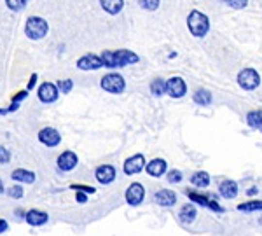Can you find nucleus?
Wrapping results in <instances>:
<instances>
[{
	"mask_svg": "<svg viewBox=\"0 0 262 236\" xmlns=\"http://www.w3.org/2000/svg\"><path fill=\"white\" fill-rule=\"evenodd\" d=\"M101 61H103V67H107V68H122L126 65L138 63L140 58L133 51L119 49V51H103L101 52Z\"/></svg>",
	"mask_w": 262,
	"mask_h": 236,
	"instance_id": "nucleus-1",
	"label": "nucleus"
},
{
	"mask_svg": "<svg viewBox=\"0 0 262 236\" xmlns=\"http://www.w3.org/2000/svg\"><path fill=\"white\" fill-rule=\"evenodd\" d=\"M48 30H49V25L44 17L32 16V17H28L25 23V34H26V37L32 40L44 39V37L48 35Z\"/></svg>",
	"mask_w": 262,
	"mask_h": 236,
	"instance_id": "nucleus-2",
	"label": "nucleus"
},
{
	"mask_svg": "<svg viewBox=\"0 0 262 236\" xmlns=\"http://www.w3.org/2000/svg\"><path fill=\"white\" fill-rule=\"evenodd\" d=\"M187 26H189V32H191L194 37H205L210 30V21L205 14L194 9V11L189 13Z\"/></svg>",
	"mask_w": 262,
	"mask_h": 236,
	"instance_id": "nucleus-3",
	"label": "nucleus"
},
{
	"mask_svg": "<svg viewBox=\"0 0 262 236\" xmlns=\"http://www.w3.org/2000/svg\"><path fill=\"white\" fill-rule=\"evenodd\" d=\"M100 86H101V89H105L107 93L121 95V93L126 89V81H124V77L119 74H107L101 77Z\"/></svg>",
	"mask_w": 262,
	"mask_h": 236,
	"instance_id": "nucleus-4",
	"label": "nucleus"
},
{
	"mask_svg": "<svg viewBox=\"0 0 262 236\" xmlns=\"http://www.w3.org/2000/svg\"><path fill=\"white\" fill-rule=\"evenodd\" d=\"M238 84H240V87L245 89V91H253L261 84V75L257 74V70L243 68L238 74Z\"/></svg>",
	"mask_w": 262,
	"mask_h": 236,
	"instance_id": "nucleus-5",
	"label": "nucleus"
},
{
	"mask_svg": "<svg viewBox=\"0 0 262 236\" xmlns=\"http://www.w3.org/2000/svg\"><path fill=\"white\" fill-rule=\"evenodd\" d=\"M185 196H187L192 203L205 206V208H210L212 212H217V214H224V212H226V210H224V206L218 205L217 201H213L212 198L205 196V194H199V192H196V191H189V189H187V191H185Z\"/></svg>",
	"mask_w": 262,
	"mask_h": 236,
	"instance_id": "nucleus-6",
	"label": "nucleus"
},
{
	"mask_svg": "<svg viewBox=\"0 0 262 236\" xmlns=\"http://www.w3.org/2000/svg\"><path fill=\"white\" fill-rule=\"evenodd\" d=\"M124 198H126V203L130 206L142 205V201H144V198H145L144 185H142L140 182H133L130 187L126 189V192H124Z\"/></svg>",
	"mask_w": 262,
	"mask_h": 236,
	"instance_id": "nucleus-7",
	"label": "nucleus"
},
{
	"mask_svg": "<svg viewBox=\"0 0 262 236\" xmlns=\"http://www.w3.org/2000/svg\"><path fill=\"white\" fill-rule=\"evenodd\" d=\"M37 96H39V100L42 103H54L58 100V96H60V89H58L56 84L44 83L37 89Z\"/></svg>",
	"mask_w": 262,
	"mask_h": 236,
	"instance_id": "nucleus-8",
	"label": "nucleus"
},
{
	"mask_svg": "<svg viewBox=\"0 0 262 236\" xmlns=\"http://www.w3.org/2000/svg\"><path fill=\"white\" fill-rule=\"evenodd\" d=\"M37 138H39V142L42 145H46V147L52 149L56 147V145H60L61 142V135L60 131L54 130V128H42V130L39 131V135H37Z\"/></svg>",
	"mask_w": 262,
	"mask_h": 236,
	"instance_id": "nucleus-9",
	"label": "nucleus"
},
{
	"mask_svg": "<svg viewBox=\"0 0 262 236\" xmlns=\"http://www.w3.org/2000/svg\"><path fill=\"white\" fill-rule=\"evenodd\" d=\"M145 166H147V163H145L144 154H135V156L128 157L126 161H124L122 170H124L126 175H136L142 170H145Z\"/></svg>",
	"mask_w": 262,
	"mask_h": 236,
	"instance_id": "nucleus-10",
	"label": "nucleus"
},
{
	"mask_svg": "<svg viewBox=\"0 0 262 236\" xmlns=\"http://www.w3.org/2000/svg\"><path fill=\"white\" fill-rule=\"evenodd\" d=\"M166 84H168V95L171 98H182L187 93V84L182 77H171L166 81Z\"/></svg>",
	"mask_w": 262,
	"mask_h": 236,
	"instance_id": "nucleus-11",
	"label": "nucleus"
},
{
	"mask_svg": "<svg viewBox=\"0 0 262 236\" xmlns=\"http://www.w3.org/2000/svg\"><path fill=\"white\" fill-rule=\"evenodd\" d=\"M79 163V157L75 152H72V151H65V152H61L60 156H58L56 159V165L58 168H60L61 171H72L77 166Z\"/></svg>",
	"mask_w": 262,
	"mask_h": 236,
	"instance_id": "nucleus-12",
	"label": "nucleus"
},
{
	"mask_svg": "<svg viewBox=\"0 0 262 236\" xmlns=\"http://www.w3.org/2000/svg\"><path fill=\"white\" fill-rule=\"evenodd\" d=\"M95 179L103 185H109L115 180V168L112 165H101L95 170Z\"/></svg>",
	"mask_w": 262,
	"mask_h": 236,
	"instance_id": "nucleus-13",
	"label": "nucleus"
},
{
	"mask_svg": "<svg viewBox=\"0 0 262 236\" xmlns=\"http://www.w3.org/2000/svg\"><path fill=\"white\" fill-rule=\"evenodd\" d=\"M49 220V215L46 214V212H42V210H28L26 212V219H25V222L28 224V226L32 227H40V226H46Z\"/></svg>",
	"mask_w": 262,
	"mask_h": 236,
	"instance_id": "nucleus-14",
	"label": "nucleus"
},
{
	"mask_svg": "<svg viewBox=\"0 0 262 236\" xmlns=\"http://www.w3.org/2000/svg\"><path fill=\"white\" fill-rule=\"evenodd\" d=\"M101 67H103L101 56H96V54H84L82 58L77 60L79 70H98Z\"/></svg>",
	"mask_w": 262,
	"mask_h": 236,
	"instance_id": "nucleus-15",
	"label": "nucleus"
},
{
	"mask_svg": "<svg viewBox=\"0 0 262 236\" xmlns=\"http://www.w3.org/2000/svg\"><path fill=\"white\" fill-rule=\"evenodd\" d=\"M145 170H147V173L150 175V177L159 179V177H163V175L168 171V163H166L164 159H161V157H156V159L147 163Z\"/></svg>",
	"mask_w": 262,
	"mask_h": 236,
	"instance_id": "nucleus-16",
	"label": "nucleus"
},
{
	"mask_svg": "<svg viewBox=\"0 0 262 236\" xmlns=\"http://www.w3.org/2000/svg\"><path fill=\"white\" fill-rule=\"evenodd\" d=\"M154 201L161 206H173L177 203V194L170 189H161L154 194Z\"/></svg>",
	"mask_w": 262,
	"mask_h": 236,
	"instance_id": "nucleus-17",
	"label": "nucleus"
},
{
	"mask_svg": "<svg viewBox=\"0 0 262 236\" xmlns=\"http://www.w3.org/2000/svg\"><path fill=\"white\" fill-rule=\"evenodd\" d=\"M218 192L220 196L226 198V200H234L238 196V184L234 180H224L220 185H218Z\"/></svg>",
	"mask_w": 262,
	"mask_h": 236,
	"instance_id": "nucleus-18",
	"label": "nucleus"
},
{
	"mask_svg": "<svg viewBox=\"0 0 262 236\" xmlns=\"http://www.w3.org/2000/svg\"><path fill=\"white\" fill-rule=\"evenodd\" d=\"M11 179L17 184H33L35 182V173L30 170H25V168H16V170L11 173Z\"/></svg>",
	"mask_w": 262,
	"mask_h": 236,
	"instance_id": "nucleus-19",
	"label": "nucleus"
},
{
	"mask_svg": "<svg viewBox=\"0 0 262 236\" xmlns=\"http://www.w3.org/2000/svg\"><path fill=\"white\" fill-rule=\"evenodd\" d=\"M197 217V210H196V206L194 205H183L182 208H180V212H179V219H180V222H183V224H191V222H194V219Z\"/></svg>",
	"mask_w": 262,
	"mask_h": 236,
	"instance_id": "nucleus-20",
	"label": "nucleus"
},
{
	"mask_svg": "<svg viewBox=\"0 0 262 236\" xmlns=\"http://www.w3.org/2000/svg\"><path fill=\"white\" fill-rule=\"evenodd\" d=\"M100 5L105 13L115 16V14L121 13L122 7H124V0H100Z\"/></svg>",
	"mask_w": 262,
	"mask_h": 236,
	"instance_id": "nucleus-21",
	"label": "nucleus"
},
{
	"mask_svg": "<svg viewBox=\"0 0 262 236\" xmlns=\"http://www.w3.org/2000/svg\"><path fill=\"white\" fill-rule=\"evenodd\" d=\"M192 100H194L196 105H199V107H208V105L213 101V96H212V93H210L208 89H197V91L192 95Z\"/></svg>",
	"mask_w": 262,
	"mask_h": 236,
	"instance_id": "nucleus-22",
	"label": "nucleus"
},
{
	"mask_svg": "<svg viewBox=\"0 0 262 236\" xmlns=\"http://www.w3.org/2000/svg\"><path fill=\"white\" fill-rule=\"evenodd\" d=\"M191 184L194 187L205 189L210 185V175L206 171H196V173L191 177Z\"/></svg>",
	"mask_w": 262,
	"mask_h": 236,
	"instance_id": "nucleus-23",
	"label": "nucleus"
},
{
	"mask_svg": "<svg viewBox=\"0 0 262 236\" xmlns=\"http://www.w3.org/2000/svg\"><path fill=\"white\" fill-rule=\"evenodd\" d=\"M246 124L252 130H261L262 126V110H250L246 114Z\"/></svg>",
	"mask_w": 262,
	"mask_h": 236,
	"instance_id": "nucleus-24",
	"label": "nucleus"
},
{
	"mask_svg": "<svg viewBox=\"0 0 262 236\" xmlns=\"http://www.w3.org/2000/svg\"><path fill=\"white\" fill-rule=\"evenodd\" d=\"M150 93L157 98H161L164 93H168V84H166L164 79H154L150 83Z\"/></svg>",
	"mask_w": 262,
	"mask_h": 236,
	"instance_id": "nucleus-25",
	"label": "nucleus"
},
{
	"mask_svg": "<svg viewBox=\"0 0 262 236\" xmlns=\"http://www.w3.org/2000/svg\"><path fill=\"white\" fill-rule=\"evenodd\" d=\"M238 210H240V212H246V214H250V212H259V210H262V200H252V201H246V203H240Z\"/></svg>",
	"mask_w": 262,
	"mask_h": 236,
	"instance_id": "nucleus-26",
	"label": "nucleus"
},
{
	"mask_svg": "<svg viewBox=\"0 0 262 236\" xmlns=\"http://www.w3.org/2000/svg\"><path fill=\"white\" fill-rule=\"evenodd\" d=\"M28 4V0H5V5H7L11 11L17 13V11H23Z\"/></svg>",
	"mask_w": 262,
	"mask_h": 236,
	"instance_id": "nucleus-27",
	"label": "nucleus"
},
{
	"mask_svg": "<svg viewBox=\"0 0 262 236\" xmlns=\"http://www.w3.org/2000/svg\"><path fill=\"white\" fill-rule=\"evenodd\" d=\"M7 196L13 198V200H21V198L25 196V191H23L21 184H16V185H13V187H9Z\"/></svg>",
	"mask_w": 262,
	"mask_h": 236,
	"instance_id": "nucleus-28",
	"label": "nucleus"
},
{
	"mask_svg": "<svg viewBox=\"0 0 262 236\" xmlns=\"http://www.w3.org/2000/svg\"><path fill=\"white\" fill-rule=\"evenodd\" d=\"M136 2L145 11H156L159 7V4H161V0H136Z\"/></svg>",
	"mask_w": 262,
	"mask_h": 236,
	"instance_id": "nucleus-29",
	"label": "nucleus"
},
{
	"mask_svg": "<svg viewBox=\"0 0 262 236\" xmlns=\"http://www.w3.org/2000/svg\"><path fill=\"white\" fill-rule=\"evenodd\" d=\"M58 89H60V93H63V95H66V93L72 91V87H74V83H72V79H61V81H58Z\"/></svg>",
	"mask_w": 262,
	"mask_h": 236,
	"instance_id": "nucleus-30",
	"label": "nucleus"
},
{
	"mask_svg": "<svg viewBox=\"0 0 262 236\" xmlns=\"http://www.w3.org/2000/svg\"><path fill=\"white\" fill-rule=\"evenodd\" d=\"M166 179H168V182L170 184H179V182H182V171L180 170H170L168 171V177H166Z\"/></svg>",
	"mask_w": 262,
	"mask_h": 236,
	"instance_id": "nucleus-31",
	"label": "nucleus"
},
{
	"mask_svg": "<svg viewBox=\"0 0 262 236\" xmlns=\"http://www.w3.org/2000/svg\"><path fill=\"white\" fill-rule=\"evenodd\" d=\"M70 189H72V191H82L86 192V194H95L96 192L95 187H91V185H82V184H72Z\"/></svg>",
	"mask_w": 262,
	"mask_h": 236,
	"instance_id": "nucleus-32",
	"label": "nucleus"
},
{
	"mask_svg": "<svg viewBox=\"0 0 262 236\" xmlns=\"http://www.w3.org/2000/svg\"><path fill=\"white\" fill-rule=\"evenodd\" d=\"M11 161V152L9 149H5L4 145H0V165H5V163Z\"/></svg>",
	"mask_w": 262,
	"mask_h": 236,
	"instance_id": "nucleus-33",
	"label": "nucleus"
},
{
	"mask_svg": "<svg viewBox=\"0 0 262 236\" xmlns=\"http://www.w3.org/2000/svg\"><path fill=\"white\" fill-rule=\"evenodd\" d=\"M227 4L231 5L232 9H243V7H246V4H248V0H229Z\"/></svg>",
	"mask_w": 262,
	"mask_h": 236,
	"instance_id": "nucleus-34",
	"label": "nucleus"
},
{
	"mask_svg": "<svg viewBox=\"0 0 262 236\" xmlns=\"http://www.w3.org/2000/svg\"><path fill=\"white\" fill-rule=\"evenodd\" d=\"M26 96H28V89H25V91L16 93V95L13 96V100H11V101H14V103H21L23 100H26Z\"/></svg>",
	"mask_w": 262,
	"mask_h": 236,
	"instance_id": "nucleus-35",
	"label": "nucleus"
},
{
	"mask_svg": "<svg viewBox=\"0 0 262 236\" xmlns=\"http://www.w3.org/2000/svg\"><path fill=\"white\" fill-rule=\"evenodd\" d=\"M75 201L81 203V205H84V203H87V194L82 191H75Z\"/></svg>",
	"mask_w": 262,
	"mask_h": 236,
	"instance_id": "nucleus-36",
	"label": "nucleus"
},
{
	"mask_svg": "<svg viewBox=\"0 0 262 236\" xmlns=\"http://www.w3.org/2000/svg\"><path fill=\"white\" fill-rule=\"evenodd\" d=\"M14 217H16L17 220H25V219H26V212L23 208H16V210H14Z\"/></svg>",
	"mask_w": 262,
	"mask_h": 236,
	"instance_id": "nucleus-37",
	"label": "nucleus"
},
{
	"mask_svg": "<svg viewBox=\"0 0 262 236\" xmlns=\"http://www.w3.org/2000/svg\"><path fill=\"white\" fill-rule=\"evenodd\" d=\"M9 231V222L5 220V219L0 217V235H4V233Z\"/></svg>",
	"mask_w": 262,
	"mask_h": 236,
	"instance_id": "nucleus-38",
	"label": "nucleus"
},
{
	"mask_svg": "<svg viewBox=\"0 0 262 236\" xmlns=\"http://www.w3.org/2000/svg\"><path fill=\"white\" fill-rule=\"evenodd\" d=\"M37 79H39V75H37V74H32L30 83H28V86H26V89H28V91H30V89H33V87H35V84H37Z\"/></svg>",
	"mask_w": 262,
	"mask_h": 236,
	"instance_id": "nucleus-39",
	"label": "nucleus"
},
{
	"mask_svg": "<svg viewBox=\"0 0 262 236\" xmlns=\"http://www.w3.org/2000/svg\"><path fill=\"white\" fill-rule=\"evenodd\" d=\"M257 192H259V187H255V185H253V187H250L248 191H246V194H248V196H255Z\"/></svg>",
	"mask_w": 262,
	"mask_h": 236,
	"instance_id": "nucleus-40",
	"label": "nucleus"
},
{
	"mask_svg": "<svg viewBox=\"0 0 262 236\" xmlns=\"http://www.w3.org/2000/svg\"><path fill=\"white\" fill-rule=\"evenodd\" d=\"M4 191H5V189H4V184H2V180H0V194H2Z\"/></svg>",
	"mask_w": 262,
	"mask_h": 236,
	"instance_id": "nucleus-41",
	"label": "nucleus"
},
{
	"mask_svg": "<svg viewBox=\"0 0 262 236\" xmlns=\"http://www.w3.org/2000/svg\"><path fill=\"white\" fill-rule=\"evenodd\" d=\"M259 224H261V226H262V215H261V219H259Z\"/></svg>",
	"mask_w": 262,
	"mask_h": 236,
	"instance_id": "nucleus-42",
	"label": "nucleus"
},
{
	"mask_svg": "<svg viewBox=\"0 0 262 236\" xmlns=\"http://www.w3.org/2000/svg\"><path fill=\"white\" fill-rule=\"evenodd\" d=\"M222 2H229V0H222Z\"/></svg>",
	"mask_w": 262,
	"mask_h": 236,
	"instance_id": "nucleus-43",
	"label": "nucleus"
},
{
	"mask_svg": "<svg viewBox=\"0 0 262 236\" xmlns=\"http://www.w3.org/2000/svg\"><path fill=\"white\" fill-rule=\"evenodd\" d=\"M261 131H262V126H261Z\"/></svg>",
	"mask_w": 262,
	"mask_h": 236,
	"instance_id": "nucleus-44",
	"label": "nucleus"
}]
</instances>
